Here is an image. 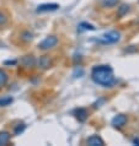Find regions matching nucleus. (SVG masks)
Returning <instances> with one entry per match:
<instances>
[{
  "label": "nucleus",
  "mask_w": 139,
  "mask_h": 146,
  "mask_svg": "<svg viewBox=\"0 0 139 146\" xmlns=\"http://www.w3.org/2000/svg\"><path fill=\"white\" fill-rule=\"evenodd\" d=\"M91 79L94 80L95 84L101 85V86H105V87H111L116 84L113 70L108 65L95 66L91 71Z\"/></svg>",
  "instance_id": "obj_1"
},
{
  "label": "nucleus",
  "mask_w": 139,
  "mask_h": 146,
  "mask_svg": "<svg viewBox=\"0 0 139 146\" xmlns=\"http://www.w3.org/2000/svg\"><path fill=\"white\" fill-rule=\"evenodd\" d=\"M121 39V33L117 31H110V32H106L102 36H100L99 38L96 40L99 43H102V44H113L118 42Z\"/></svg>",
  "instance_id": "obj_2"
},
{
  "label": "nucleus",
  "mask_w": 139,
  "mask_h": 146,
  "mask_svg": "<svg viewBox=\"0 0 139 146\" xmlns=\"http://www.w3.org/2000/svg\"><path fill=\"white\" fill-rule=\"evenodd\" d=\"M57 43H58V38H57L55 36H48V37H46L38 44V48L41 50H48V49H51V48L55 47Z\"/></svg>",
  "instance_id": "obj_3"
},
{
  "label": "nucleus",
  "mask_w": 139,
  "mask_h": 146,
  "mask_svg": "<svg viewBox=\"0 0 139 146\" xmlns=\"http://www.w3.org/2000/svg\"><path fill=\"white\" fill-rule=\"evenodd\" d=\"M37 65H38V68L43 69V70L49 69L52 66V59L49 58V55H42V56H39V59L37 60Z\"/></svg>",
  "instance_id": "obj_4"
},
{
  "label": "nucleus",
  "mask_w": 139,
  "mask_h": 146,
  "mask_svg": "<svg viewBox=\"0 0 139 146\" xmlns=\"http://www.w3.org/2000/svg\"><path fill=\"white\" fill-rule=\"evenodd\" d=\"M20 64L26 69H31L36 65V59L33 58V55H25L20 60Z\"/></svg>",
  "instance_id": "obj_5"
},
{
  "label": "nucleus",
  "mask_w": 139,
  "mask_h": 146,
  "mask_svg": "<svg viewBox=\"0 0 139 146\" xmlns=\"http://www.w3.org/2000/svg\"><path fill=\"white\" fill-rule=\"evenodd\" d=\"M127 120L128 119H127V117L124 114H118L112 119V125L114 128H122V127L126 125Z\"/></svg>",
  "instance_id": "obj_6"
},
{
  "label": "nucleus",
  "mask_w": 139,
  "mask_h": 146,
  "mask_svg": "<svg viewBox=\"0 0 139 146\" xmlns=\"http://www.w3.org/2000/svg\"><path fill=\"white\" fill-rule=\"evenodd\" d=\"M88 145L90 146H104L105 145V141L101 139V137L99 135H91L88 139Z\"/></svg>",
  "instance_id": "obj_7"
},
{
  "label": "nucleus",
  "mask_w": 139,
  "mask_h": 146,
  "mask_svg": "<svg viewBox=\"0 0 139 146\" xmlns=\"http://www.w3.org/2000/svg\"><path fill=\"white\" fill-rule=\"evenodd\" d=\"M59 7L58 4H42L38 6L37 11L38 13H44V11H54Z\"/></svg>",
  "instance_id": "obj_8"
},
{
  "label": "nucleus",
  "mask_w": 139,
  "mask_h": 146,
  "mask_svg": "<svg viewBox=\"0 0 139 146\" xmlns=\"http://www.w3.org/2000/svg\"><path fill=\"white\" fill-rule=\"evenodd\" d=\"M75 117H76L78 120L83 123V121H85L88 119V111L85 108H78L75 111Z\"/></svg>",
  "instance_id": "obj_9"
},
{
  "label": "nucleus",
  "mask_w": 139,
  "mask_h": 146,
  "mask_svg": "<svg viewBox=\"0 0 139 146\" xmlns=\"http://www.w3.org/2000/svg\"><path fill=\"white\" fill-rule=\"evenodd\" d=\"M10 141V133L7 131H0V146L6 145Z\"/></svg>",
  "instance_id": "obj_10"
},
{
  "label": "nucleus",
  "mask_w": 139,
  "mask_h": 146,
  "mask_svg": "<svg viewBox=\"0 0 139 146\" xmlns=\"http://www.w3.org/2000/svg\"><path fill=\"white\" fill-rule=\"evenodd\" d=\"M7 80H9V76H7V74L4 70H1L0 69V87H4L7 82Z\"/></svg>",
  "instance_id": "obj_11"
},
{
  "label": "nucleus",
  "mask_w": 139,
  "mask_h": 146,
  "mask_svg": "<svg viewBox=\"0 0 139 146\" xmlns=\"http://www.w3.org/2000/svg\"><path fill=\"white\" fill-rule=\"evenodd\" d=\"M13 102V97H3L0 98V107H6Z\"/></svg>",
  "instance_id": "obj_12"
},
{
  "label": "nucleus",
  "mask_w": 139,
  "mask_h": 146,
  "mask_svg": "<svg viewBox=\"0 0 139 146\" xmlns=\"http://www.w3.org/2000/svg\"><path fill=\"white\" fill-rule=\"evenodd\" d=\"M32 37H33V35H32L30 31H23L22 33H21V39L25 40V42H28V40H31Z\"/></svg>",
  "instance_id": "obj_13"
},
{
  "label": "nucleus",
  "mask_w": 139,
  "mask_h": 146,
  "mask_svg": "<svg viewBox=\"0 0 139 146\" xmlns=\"http://www.w3.org/2000/svg\"><path fill=\"white\" fill-rule=\"evenodd\" d=\"M117 4H118V0H104L102 1V5L105 7H113Z\"/></svg>",
  "instance_id": "obj_14"
},
{
  "label": "nucleus",
  "mask_w": 139,
  "mask_h": 146,
  "mask_svg": "<svg viewBox=\"0 0 139 146\" xmlns=\"http://www.w3.org/2000/svg\"><path fill=\"white\" fill-rule=\"evenodd\" d=\"M128 10H129V6L128 5H122L121 7H120V10H118V16H120V17H122V16H124L126 15V13H128Z\"/></svg>",
  "instance_id": "obj_15"
},
{
  "label": "nucleus",
  "mask_w": 139,
  "mask_h": 146,
  "mask_svg": "<svg viewBox=\"0 0 139 146\" xmlns=\"http://www.w3.org/2000/svg\"><path fill=\"white\" fill-rule=\"evenodd\" d=\"M80 28H81V30H89V31H94V30H95V27H94L92 25L86 23V22H81L80 23Z\"/></svg>",
  "instance_id": "obj_16"
},
{
  "label": "nucleus",
  "mask_w": 139,
  "mask_h": 146,
  "mask_svg": "<svg viewBox=\"0 0 139 146\" xmlns=\"http://www.w3.org/2000/svg\"><path fill=\"white\" fill-rule=\"evenodd\" d=\"M25 128H26V125H25V124H19L17 127L15 128V130H14L15 135H19V134H21L23 130H25Z\"/></svg>",
  "instance_id": "obj_17"
},
{
  "label": "nucleus",
  "mask_w": 139,
  "mask_h": 146,
  "mask_svg": "<svg viewBox=\"0 0 139 146\" xmlns=\"http://www.w3.org/2000/svg\"><path fill=\"white\" fill-rule=\"evenodd\" d=\"M6 20H7V17H6V15L4 14V13H1L0 11V26H3L4 23L6 22Z\"/></svg>",
  "instance_id": "obj_18"
},
{
  "label": "nucleus",
  "mask_w": 139,
  "mask_h": 146,
  "mask_svg": "<svg viewBox=\"0 0 139 146\" xmlns=\"http://www.w3.org/2000/svg\"><path fill=\"white\" fill-rule=\"evenodd\" d=\"M16 62H15V60H13V62H5V64H15Z\"/></svg>",
  "instance_id": "obj_19"
}]
</instances>
